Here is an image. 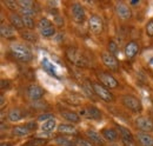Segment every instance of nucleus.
Returning <instances> with one entry per match:
<instances>
[{
    "mask_svg": "<svg viewBox=\"0 0 153 146\" xmlns=\"http://www.w3.org/2000/svg\"><path fill=\"white\" fill-rule=\"evenodd\" d=\"M0 146H12L11 144H8V143H1V145Z\"/></svg>",
    "mask_w": 153,
    "mask_h": 146,
    "instance_id": "nucleus-42",
    "label": "nucleus"
},
{
    "mask_svg": "<svg viewBox=\"0 0 153 146\" xmlns=\"http://www.w3.org/2000/svg\"><path fill=\"white\" fill-rule=\"evenodd\" d=\"M139 4V0H134V1H131V5H137Z\"/></svg>",
    "mask_w": 153,
    "mask_h": 146,
    "instance_id": "nucleus-41",
    "label": "nucleus"
},
{
    "mask_svg": "<svg viewBox=\"0 0 153 146\" xmlns=\"http://www.w3.org/2000/svg\"><path fill=\"white\" fill-rule=\"evenodd\" d=\"M52 118H54L52 114H50V113H42V114H40L38 117V120L39 121H47V120H50V119H52Z\"/></svg>",
    "mask_w": 153,
    "mask_h": 146,
    "instance_id": "nucleus-35",
    "label": "nucleus"
},
{
    "mask_svg": "<svg viewBox=\"0 0 153 146\" xmlns=\"http://www.w3.org/2000/svg\"><path fill=\"white\" fill-rule=\"evenodd\" d=\"M58 132L62 136H73V134H76L78 130L72 124H60L58 126Z\"/></svg>",
    "mask_w": 153,
    "mask_h": 146,
    "instance_id": "nucleus-19",
    "label": "nucleus"
},
{
    "mask_svg": "<svg viewBox=\"0 0 153 146\" xmlns=\"http://www.w3.org/2000/svg\"><path fill=\"white\" fill-rule=\"evenodd\" d=\"M56 127H57V121H56L54 118H52V119H50V120L42 123V125H41V131L45 132V133H50V132H52Z\"/></svg>",
    "mask_w": 153,
    "mask_h": 146,
    "instance_id": "nucleus-25",
    "label": "nucleus"
},
{
    "mask_svg": "<svg viewBox=\"0 0 153 146\" xmlns=\"http://www.w3.org/2000/svg\"><path fill=\"white\" fill-rule=\"evenodd\" d=\"M108 52H110L111 54H115V53L118 52V45H117V42L113 41V40H111V41L108 42Z\"/></svg>",
    "mask_w": 153,
    "mask_h": 146,
    "instance_id": "nucleus-34",
    "label": "nucleus"
},
{
    "mask_svg": "<svg viewBox=\"0 0 153 146\" xmlns=\"http://www.w3.org/2000/svg\"><path fill=\"white\" fill-rule=\"evenodd\" d=\"M118 131L120 132V136H121V139H123V143L126 146H133L134 144V138L132 132L128 130V128L124 127V126H120V125H117Z\"/></svg>",
    "mask_w": 153,
    "mask_h": 146,
    "instance_id": "nucleus-13",
    "label": "nucleus"
},
{
    "mask_svg": "<svg viewBox=\"0 0 153 146\" xmlns=\"http://www.w3.org/2000/svg\"><path fill=\"white\" fill-rule=\"evenodd\" d=\"M146 34L149 36L153 38V19H150L149 22L146 24Z\"/></svg>",
    "mask_w": 153,
    "mask_h": 146,
    "instance_id": "nucleus-33",
    "label": "nucleus"
},
{
    "mask_svg": "<svg viewBox=\"0 0 153 146\" xmlns=\"http://www.w3.org/2000/svg\"><path fill=\"white\" fill-rule=\"evenodd\" d=\"M121 103H123V105H124L126 109H128L130 111L134 112V113L141 112V110H143V104H141V101H140L138 98L131 95V94H125V95H123V97H121Z\"/></svg>",
    "mask_w": 153,
    "mask_h": 146,
    "instance_id": "nucleus-3",
    "label": "nucleus"
},
{
    "mask_svg": "<svg viewBox=\"0 0 153 146\" xmlns=\"http://www.w3.org/2000/svg\"><path fill=\"white\" fill-rule=\"evenodd\" d=\"M74 145L76 146H93V144L90 140H85L82 138H76L74 139Z\"/></svg>",
    "mask_w": 153,
    "mask_h": 146,
    "instance_id": "nucleus-31",
    "label": "nucleus"
},
{
    "mask_svg": "<svg viewBox=\"0 0 153 146\" xmlns=\"http://www.w3.org/2000/svg\"><path fill=\"white\" fill-rule=\"evenodd\" d=\"M88 27L90 31L94 34H100L104 31V21L99 14H92L88 18Z\"/></svg>",
    "mask_w": 153,
    "mask_h": 146,
    "instance_id": "nucleus-7",
    "label": "nucleus"
},
{
    "mask_svg": "<svg viewBox=\"0 0 153 146\" xmlns=\"http://www.w3.org/2000/svg\"><path fill=\"white\" fill-rule=\"evenodd\" d=\"M56 143H57L58 145H64V146H76L74 145V140H70V139H67L66 137H57L56 139Z\"/></svg>",
    "mask_w": 153,
    "mask_h": 146,
    "instance_id": "nucleus-29",
    "label": "nucleus"
},
{
    "mask_svg": "<svg viewBox=\"0 0 153 146\" xmlns=\"http://www.w3.org/2000/svg\"><path fill=\"white\" fill-rule=\"evenodd\" d=\"M27 95H28V98L31 99V100H33V101H36V100H39V99H41L42 97H44V90H42V87H40L39 85H30L28 87H27Z\"/></svg>",
    "mask_w": 153,
    "mask_h": 146,
    "instance_id": "nucleus-15",
    "label": "nucleus"
},
{
    "mask_svg": "<svg viewBox=\"0 0 153 146\" xmlns=\"http://www.w3.org/2000/svg\"><path fill=\"white\" fill-rule=\"evenodd\" d=\"M61 117L65 119V120H67V121H70V123H73V124H76V123H79L80 121V115L76 113V112H73V111H61Z\"/></svg>",
    "mask_w": 153,
    "mask_h": 146,
    "instance_id": "nucleus-20",
    "label": "nucleus"
},
{
    "mask_svg": "<svg viewBox=\"0 0 153 146\" xmlns=\"http://www.w3.org/2000/svg\"><path fill=\"white\" fill-rule=\"evenodd\" d=\"M26 126L31 130V132H33L38 128V124H37V121H28V123H26Z\"/></svg>",
    "mask_w": 153,
    "mask_h": 146,
    "instance_id": "nucleus-36",
    "label": "nucleus"
},
{
    "mask_svg": "<svg viewBox=\"0 0 153 146\" xmlns=\"http://www.w3.org/2000/svg\"><path fill=\"white\" fill-rule=\"evenodd\" d=\"M54 21L57 22L58 25H64V20H61V17H59V16L54 17Z\"/></svg>",
    "mask_w": 153,
    "mask_h": 146,
    "instance_id": "nucleus-38",
    "label": "nucleus"
},
{
    "mask_svg": "<svg viewBox=\"0 0 153 146\" xmlns=\"http://www.w3.org/2000/svg\"><path fill=\"white\" fill-rule=\"evenodd\" d=\"M10 80H5V79H2L1 80V90L2 91H5V90H7V89H10Z\"/></svg>",
    "mask_w": 153,
    "mask_h": 146,
    "instance_id": "nucleus-37",
    "label": "nucleus"
},
{
    "mask_svg": "<svg viewBox=\"0 0 153 146\" xmlns=\"http://www.w3.org/2000/svg\"><path fill=\"white\" fill-rule=\"evenodd\" d=\"M11 53L12 55L21 63H30L33 59V53L31 48L22 44V42H14L11 45Z\"/></svg>",
    "mask_w": 153,
    "mask_h": 146,
    "instance_id": "nucleus-1",
    "label": "nucleus"
},
{
    "mask_svg": "<svg viewBox=\"0 0 153 146\" xmlns=\"http://www.w3.org/2000/svg\"><path fill=\"white\" fill-rule=\"evenodd\" d=\"M79 115L85 118V119H91V120H97L101 118V111L98 110L94 106L90 107H84L79 111Z\"/></svg>",
    "mask_w": 153,
    "mask_h": 146,
    "instance_id": "nucleus-11",
    "label": "nucleus"
},
{
    "mask_svg": "<svg viewBox=\"0 0 153 146\" xmlns=\"http://www.w3.org/2000/svg\"><path fill=\"white\" fill-rule=\"evenodd\" d=\"M92 86H93L94 94H97L100 99H102L105 101H108V103L113 100V94L110 92L108 89H106L105 86L100 85L99 83H92Z\"/></svg>",
    "mask_w": 153,
    "mask_h": 146,
    "instance_id": "nucleus-10",
    "label": "nucleus"
},
{
    "mask_svg": "<svg viewBox=\"0 0 153 146\" xmlns=\"http://www.w3.org/2000/svg\"><path fill=\"white\" fill-rule=\"evenodd\" d=\"M4 4H5L11 11H13V13H14L16 10H19L18 1H14V0H6V1H4Z\"/></svg>",
    "mask_w": 153,
    "mask_h": 146,
    "instance_id": "nucleus-30",
    "label": "nucleus"
},
{
    "mask_svg": "<svg viewBox=\"0 0 153 146\" xmlns=\"http://www.w3.org/2000/svg\"><path fill=\"white\" fill-rule=\"evenodd\" d=\"M111 146H121V145H119V144H115V143H112V144H111Z\"/></svg>",
    "mask_w": 153,
    "mask_h": 146,
    "instance_id": "nucleus-43",
    "label": "nucleus"
},
{
    "mask_svg": "<svg viewBox=\"0 0 153 146\" xmlns=\"http://www.w3.org/2000/svg\"><path fill=\"white\" fill-rule=\"evenodd\" d=\"M47 4H48L50 6H57V2H56V1H48Z\"/></svg>",
    "mask_w": 153,
    "mask_h": 146,
    "instance_id": "nucleus-40",
    "label": "nucleus"
},
{
    "mask_svg": "<svg viewBox=\"0 0 153 146\" xmlns=\"http://www.w3.org/2000/svg\"><path fill=\"white\" fill-rule=\"evenodd\" d=\"M114 11L115 14L123 20H128L132 17V11H131L130 6L125 2H123V1H119V2L115 4Z\"/></svg>",
    "mask_w": 153,
    "mask_h": 146,
    "instance_id": "nucleus-9",
    "label": "nucleus"
},
{
    "mask_svg": "<svg viewBox=\"0 0 153 146\" xmlns=\"http://www.w3.org/2000/svg\"><path fill=\"white\" fill-rule=\"evenodd\" d=\"M71 16L76 24H82L86 20V12L80 2H73L71 6Z\"/></svg>",
    "mask_w": 153,
    "mask_h": 146,
    "instance_id": "nucleus-5",
    "label": "nucleus"
},
{
    "mask_svg": "<svg viewBox=\"0 0 153 146\" xmlns=\"http://www.w3.org/2000/svg\"><path fill=\"white\" fill-rule=\"evenodd\" d=\"M37 28H38L40 36H42L44 38H51L56 34V27L54 25L52 24V21L50 19L45 18H40L37 22Z\"/></svg>",
    "mask_w": 153,
    "mask_h": 146,
    "instance_id": "nucleus-2",
    "label": "nucleus"
},
{
    "mask_svg": "<svg viewBox=\"0 0 153 146\" xmlns=\"http://www.w3.org/2000/svg\"><path fill=\"white\" fill-rule=\"evenodd\" d=\"M101 136L104 137L105 140H107L110 143H113L118 139V132L114 128H104L101 131Z\"/></svg>",
    "mask_w": 153,
    "mask_h": 146,
    "instance_id": "nucleus-21",
    "label": "nucleus"
},
{
    "mask_svg": "<svg viewBox=\"0 0 153 146\" xmlns=\"http://www.w3.org/2000/svg\"><path fill=\"white\" fill-rule=\"evenodd\" d=\"M0 34H1L2 38L10 39V38H13V36H16V30H14L11 25L1 24V27H0Z\"/></svg>",
    "mask_w": 153,
    "mask_h": 146,
    "instance_id": "nucleus-22",
    "label": "nucleus"
},
{
    "mask_svg": "<svg viewBox=\"0 0 153 146\" xmlns=\"http://www.w3.org/2000/svg\"><path fill=\"white\" fill-rule=\"evenodd\" d=\"M0 107L1 109H4V106H5V104H6V101H5V97H4V94H1L0 95Z\"/></svg>",
    "mask_w": 153,
    "mask_h": 146,
    "instance_id": "nucleus-39",
    "label": "nucleus"
},
{
    "mask_svg": "<svg viewBox=\"0 0 153 146\" xmlns=\"http://www.w3.org/2000/svg\"><path fill=\"white\" fill-rule=\"evenodd\" d=\"M66 55L68 58V60L74 64L76 66H79V67H85L87 66V60L86 58L82 55V53H80L76 48L74 47H70L67 51H66Z\"/></svg>",
    "mask_w": 153,
    "mask_h": 146,
    "instance_id": "nucleus-4",
    "label": "nucleus"
},
{
    "mask_svg": "<svg viewBox=\"0 0 153 146\" xmlns=\"http://www.w3.org/2000/svg\"><path fill=\"white\" fill-rule=\"evenodd\" d=\"M22 21H24V25L27 30H33L34 26H36V22H34V17H30V16H21Z\"/></svg>",
    "mask_w": 153,
    "mask_h": 146,
    "instance_id": "nucleus-28",
    "label": "nucleus"
},
{
    "mask_svg": "<svg viewBox=\"0 0 153 146\" xmlns=\"http://www.w3.org/2000/svg\"><path fill=\"white\" fill-rule=\"evenodd\" d=\"M101 59H102L104 65L107 69H110L111 71H118L119 70V63H118L117 58L113 54H111L110 52H104L101 54Z\"/></svg>",
    "mask_w": 153,
    "mask_h": 146,
    "instance_id": "nucleus-12",
    "label": "nucleus"
},
{
    "mask_svg": "<svg viewBox=\"0 0 153 146\" xmlns=\"http://www.w3.org/2000/svg\"><path fill=\"white\" fill-rule=\"evenodd\" d=\"M85 134H86V137L88 138V140H90L93 145H96V146L105 145V139H104V137H102L100 133H98L97 131H94V130H87V131L85 132Z\"/></svg>",
    "mask_w": 153,
    "mask_h": 146,
    "instance_id": "nucleus-14",
    "label": "nucleus"
},
{
    "mask_svg": "<svg viewBox=\"0 0 153 146\" xmlns=\"http://www.w3.org/2000/svg\"><path fill=\"white\" fill-rule=\"evenodd\" d=\"M20 36H22V39H25L27 41H31V42H34L38 39L37 34L33 31H31V30H22V31H20Z\"/></svg>",
    "mask_w": 153,
    "mask_h": 146,
    "instance_id": "nucleus-26",
    "label": "nucleus"
},
{
    "mask_svg": "<svg viewBox=\"0 0 153 146\" xmlns=\"http://www.w3.org/2000/svg\"><path fill=\"white\" fill-rule=\"evenodd\" d=\"M42 69L46 71L47 73H50V74H52L53 77H58L57 75V73H56V67H54V65L53 64H51L50 61H48V59H44L42 60Z\"/></svg>",
    "mask_w": 153,
    "mask_h": 146,
    "instance_id": "nucleus-27",
    "label": "nucleus"
},
{
    "mask_svg": "<svg viewBox=\"0 0 153 146\" xmlns=\"http://www.w3.org/2000/svg\"><path fill=\"white\" fill-rule=\"evenodd\" d=\"M10 22H11V26L14 28V30H18V31H22L25 28V25H24V21H22V18L21 16L18 14V13H11L10 14Z\"/></svg>",
    "mask_w": 153,
    "mask_h": 146,
    "instance_id": "nucleus-18",
    "label": "nucleus"
},
{
    "mask_svg": "<svg viewBox=\"0 0 153 146\" xmlns=\"http://www.w3.org/2000/svg\"><path fill=\"white\" fill-rule=\"evenodd\" d=\"M45 144H46V142L44 139H32V140H28L25 146H42Z\"/></svg>",
    "mask_w": 153,
    "mask_h": 146,
    "instance_id": "nucleus-32",
    "label": "nucleus"
},
{
    "mask_svg": "<svg viewBox=\"0 0 153 146\" xmlns=\"http://www.w3.org/2000/svg\"><path fill=\"white\" fill-rule=\"evenodd\" d=\"M31 132V130L27 127L26 125H21V126H16L12 128V136L14 137H26L28 136Z\"/></svg>",
    "mask_w": 153,
    "mask_h": 146,
    "instance_id": "nucleus-23",
    "label": "nucleus"
},
{
    "mask_svg": "<svg viewBox=\"0 0 153 146\" xmlns=\"http://www.w3.org/2000/svg\"><path fill=\"white\" fill-rule=\"evenodd\" d=\"M137 142L140 146H153V136L146 132H138L135 136Z\"/></svg>",
    "mask_w": 153,
    "mask_h": 146,
    "instance_id": "nucleus-17",
    "label": "nucleus"
},
{
    "mask_svg": "<svg viewBox=\"0 0 153 146\" xmlns=\"http://www.w3.org/2000/svg\"><path fill=\"white\" fill-rule=\"evenodd\" d=\"M139 50H140V46H139L138 42H135V41H128L125 45V48H124L125 57L127 59H133L134 57L138 54Z\"/></svg>",
    "mask_w": 153,
    "mask_h": 146,
    "instance_id": "nucleus-16",
    "label": "nucleus"
},
{
    "mask_svg": "<svg viewBox=\"0 0 153 146\" xmlns=\"http://www.w3.org/2000/svg\"><path fill=\"white\" fill-rule=\"evenodd\" d=\"M98 79L105 86L106 89H117L119 86V81L115 79L113 75H111L107 72H100L98 73Z\"/></svg>",
    "mask_w": 153,
    "mask_h": 146,
    "instance_id": "nucleus-8",
    "label": "nucleus"
},
{
    "mask_svg": "<svg viewBox=\"0 0 153 146\" xmlns=\"http://www.w3.org/2000/svg\"><path fill=\"white\" fill-rule=\"evenodd\" d=\"M7 117H8V120H10V121L16 123V121H19V120L22 119L24 114H22V112H21L19 109H12L8 111Z\"/></svg>",
    "mask_w": 153,
    "mask_h": 146,
    "instance_id": "nucleus-24",
    "label": "nucleus"
},
{
    "mask_svg": "<svg viewBox=\"0 0 153 146\" xmlns=\"http://www.w3.org/2000/svg\"><path fill=\"white\" fill-rule=\"evenodd\" d=\"M135 126L141 132H152L153 131V119L149 115H140L135 119Z\"/></svg>",
    "mask_w": 153,
    "mask_h": 146,
    "instance_id": "nucleus-6",
    "label": "nucleus"
}]
</instances>
